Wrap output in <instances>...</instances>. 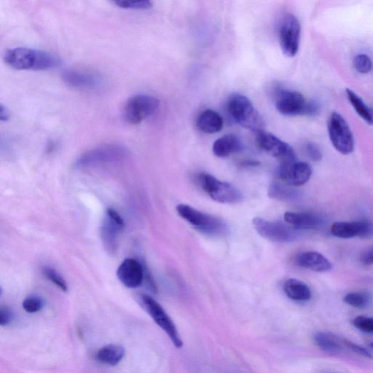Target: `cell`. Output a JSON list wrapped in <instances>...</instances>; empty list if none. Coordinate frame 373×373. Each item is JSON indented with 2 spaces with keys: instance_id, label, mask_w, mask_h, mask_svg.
I'll return each instance as SVG.
<instances>
[{
  "instance_id": "6da1fadb",
  "label": "cell",
  "mask_w": 373,
  "mask_h": 373,
  "mask_svg": "<svg viewBox=\"0 0 373 373\" xmlns=\"http://www.w3.org/2000/svg\"><path fill=\"white\" fill-rule=\"evenodd\" d=\"M4 61L7 65L18 70L44 71L55 69L61 65V59L54 54L22 47L8 50Z\"/></svg>"
},
{
  "instance_id": "7a4b0ae2",
  "label": "cell",
  "mask_w": 373,
  "mask_h": 373,
  "mask_svg": "<svg viewBox=\"0 0 373 373\" xmlns=\"http://www.w3.org/2000/svg\"><path fill=\"white\" fill-rule=\"evenodd\" d=\"M227 108L232 118L246 129L259 132L264 130L265 122L250 98L242 94L232 95Z\"/></svg>"
},
{
  "instance_id": "3957f363",
  "label": "cell",
  "mask_w": 373,
  "mask_h": 373,
  "mask_svg": "<svg viewBox=\"0 0 373 373\" xmlns=\"http://www.w3.org/2000/svg\"><path fill=\"white\" fill-rule=\"evenodd\" d=\"M178 215L198 231L213 236H224L228 234L227 224L221 219L202 213L186 204L177 206Z\"/></svg>"
},
{
  "instance_id": "277c9868",
  "label": "cell",
  "mask_w": 373,
  "mask_h": 373,
  "mask_svg": "<svg viewBox=\"0 0 373 373\" xmlns=\"http://www.w3.org/2000/svg\"><path fill=\"white\" fill-rule=\"evenodd\" d=\"M276 107L279 113L287 116H315L319 111L318 105L308 102L299 92L281 89L276 94Z\"/></svg>"
},
{
  "instance_id": "5b68a950",
  "label": "cell",
  "mask_w": 373,
  "mask_h": 373,
  "mask_svg": "<svg viewBox=\"0 0 373 373\" xmlns=\"http://www.w3.org/2000/svg\"><path fill=\"white\" fill-rule=\"evenodd\" d=\"M127 148L118 145H106L83 153L76 161V168H88L119 162L128 157Z\"/></svg>"
},
{
  "instance_id": "8992f818",
  "label": "cell",
  "mask_w": 373,
  "mask_h": 373,
  "mask_svg": "<svg viewBox=\"0 0 373 373\" xmlns=\"http://www.w3.org/2000/svg\"><path fill=\"white\" fill-rule=\"evenodd\" d=\"M199 180L204 191L217 202L235 204L243 200L241 191L228 182L220 181L206 173H202Z\"/></svg>"
},
{
  "instance_id": "52a82bcc",
  "label": "cell",
  "mask_w": 373,
  "mask_h": 373,
  "mask_svg": "<svg viewBox=\"0 0 373 373\" xmlns=\"http://www.w3.org/2000/svg\"><path fill=\"white\" fill-rule=\"evenodd\" d=\"M159 100L153 96L135 95L131 97L124 106V119L131 125H138L153 116L159 107Z\"/></svg>"
},
{
  "instance_id": "ba28073f",
  "label": "cell",
  "mask_w": 373,
  "mask_h": 373,
  "mask_svg": "<svg viewBox=\"0 0 373 373\" xmlns=\"http://www.w3.org/2000/svg\"><path fill=\"white\" fill-rule=\"evenodd\" d=\"M330 141L337 151L343 155H350L354 151L353 134L345 120L338 113H332L328 121Z\"/></svg>"
},
{
  "instance_id": "9c48e42d",
  "label": "cell",
  "mask_w": 373,
  "mask_h": 373,
  "mask_svg": "<svg viewBox=\"0 0 373 373\" xmlns=\"http://www.w3.org/2000/svg\"><path fill=\"white\" fill-rule=\"evenodd\" d=\"M256 231L266 239L279 243H288L299 237L297 229L287 224L270 221L261 217L253 220Z\"/></svg>"
},
{
  "instance_id": "30bf717a",
  "label": "cell",
  "mask_w": 373,
  "mask_h": 373,
  "mask_svg": "<svg viewBox=\"0 0 373 373\" xmlns=\"http://www.w3.org/2000/svg\"><path fill=\"white\" fill-rule=\"evenodd\" d=\"M301 27L299 20L292 14H285L279 27V39L285 56L294 57L299 50Z\"/></svg>"
},
{
  "instance_id": "8fae6325",
  "label": "cell",
  "mask_w": 373,
  "mask_h": 373,
  "mask_svg": "<svg viewBox=\"0 0 373 373\" xmlns=\"http://www.w3.org/2000/svg\"><path fill=\"white\" fill-rule=\"evenodd\" d=\"M140 299L146 312L152 317L156 324L167 334L173 345L180 349L183 345L182 341L175 323L173 322L164 308L153 297L147 295H142Z\"/></svg>"
},
{
  "instance_id": "7c38bea8",
  "label": "cell",
  "mask_w": 373,
  "mask_h": 373,
  "mask_svg": "<svg viewBox=\"0 0 373 373\" xmlns=\"http://www.w3.org/2000/svg\"><path fill=\"white\" fill-rule=\"evenodd\" d=\"M257 145L261 151L281 161V164L296 160L293 148L277 136L264 130L257 133Z\"/></svg>"
},
{
  "instance_id": "4fadbf2b",
  "label": "cell",
  "mask_w": 373,
  "mask_h": 373,
  "mask_svg": "<svg viewBox=\"0 0 373 373\" xmlns=\"http://www.w3.org/2000/svg\"><path fill=\"white\" fill-rule=\"evenodd\" d=\"M124 228L125 222L121 216L115 209H107L102 227V238L107 250L110 253L116 251L118 235Z\"/></svg>"
},
{
  "instance_id": "5bb4252c",
  "label": "cell",
  "mask_w": 373,
  "mask_h": 373,
  "mask_svg": "<svg viewBox=\"0 0 373 373\" xmlns=\"http://www.w3.org/2000/svg\"><path fill=\"white\" fill-rule=\"evenodd\" d=\"M312 169L305 162L294 160L281 164L279 176L284 183L292 186H301L308 182Z\"/></svg>"
},
{
  "instance_id": "9a60e30c",
  "label": "cell",
  "mask_w": 373,
  "mask_h": 373,
  "mask_svg": "<svg viewBox=\"0 0 373 373\" xmlns=\"http://www.w3.org/2000/svg\"><path fill=\"white\" fill-rule=\"evenodd\" d=\"M330 231L340 239L366 238L373 233V225L367 221L338 222L332 224Z\"/></svg>"
},
{
  "instance_id": "2e32d148",
  "label": "cell",
  "mask_w": 373,
  "mask_h": 373,
  "mask_svg": "<svg viewBox=\"0 0 373 373\" xmlns=\"http://www.w3.org/2000/svg\"><path fill=\"white\" fill-rule=\"evenodd\" d=\"M120 281L128 288L140 287L145 279L144 266L134 259L123 260L117 271Z\"/></svg>"
},
{
  "instance_id": "e0dca14e",
  "label": "cell",
  "mask_w": 373,
  "mask_h": 373,
  "mask_svg": "<svg viewBox=\"0 0 373 373\" xmlns=\"http://www.w3.org/2000/svg\"><path fill=\"white\" fill-rule=\"evenodd\" d=\"M62 78L70 86L81 89H94L103 83V78L98 74L79 70H68L64 72Z\"/></svg>"
},
{
  "instance_id": "ac0fdd59",
  "label": "cell",
  "mask_w": 373,
  "mask_h": 373,
  "mask_svg": "<svg viewBox=\"0 0 373 373\" xmlns=\"http://www.w3.org/2000/svg\"><path fill=\"white\" fill-rule=\"evenodd\" d=\"M298 266L316 272H327L332 269L330 261L317 252H306L296 258Z\"/></svg>"
},
{
  "instance_id": "d6986e66",
  "label": "cell",
  "mask_w": 373,
  "mask_h": 373,
  "mask_svg": "<svg viewBox=\"0 0 373 373\" xmlns=\"http://www.w3.org/2000/svg\"><path fill=\"white\" fill-rule=\"evenodd\" d=\"M284 220L297 230L312 229L321 226L322 219L317 215L308 213H286Z\"/></svg>"
},
{
  "instance_id": "ffe728a7",
  "label": "cell",
  "mask_w": 373,
  "mask_h": 373,
  "mask_svg": "<svg viewBox=\"0 0 373 373\" xmlns=\"http://www.w3.org/2000/svg\"><path fill=\"white\" fill-rule=\"evenodd\" d=\"M196 125L201 131L205 134H213L222 129L223 119L217 111L213 109H206L199 115Z\"/></svg>"
},
{
  "instance_id": "44dd1931",
  "label": "cell",
  "mask_w": 373,
  "mask_h": 373,
  "mask_svg": "<svg viewBox=\"0 0 373 373\" xmlns=\"http://www.w3.org/2000/svg\"><path fill=\"white\" fill-rule=\"evenodd\" d=\"M242 142L237 136L228 134L217 140L213 147L214 154L218 158H226L242 151Z\"/></svg>"
},
{
  "instance_id": "7402d4cb",
  "label": "cell",
  "mask_w": 373,
  "mask_h": 373,
  "mask_svg": "<svg viewBox=\"0 0 373 373\" xmlns=\"http://www.w3.org/2000/svg\"><path fill=\"white\" fill-rule=\"evenodd\" d=\"M284 293L295 301L306 302L312 297L308 286L301 280L289 279L283 286Z\"/></svg>"
},
{
  "instance_id": "603a6c76",
  "label": "cell",
  "mask_w": 373,
  "mask_h": 373,
  "mask_svg": "<svg viewBox=\"0 0 373 373\" xmlns=\"http://www.w3.org/2000/svg\"><path fill=\"white\" fill-rule=\"evenodd\" d=\"M125 354V349L122 346L111 344L98 350L96 354V359L99 363L116 366L120 363Z\"/></svg>"
},
{
  "instance_id": "cb8c5ba5",
  "label": "cell",
  "mask_w": 373,
  "mask_h": 373,
  "mask_svg": "<svg viewBox=\"0 0 373 373\" xmlns=\"http://www.w3.org/2000/svg\"><path fill=\"white\" fill-rule=\"evenodd\" d=\"M315 341L322 351L338 354L343 351V341L329 332H319L315 337Z\"/></svg>"
},
{
  "instance_id": "d4e9b609",
  "label": "cell",
  "mask_w": 373,
  "mask_h": 373,
  "mask_svg": "<svg viewBox=\"0 0 373 373\" xmlns=\"http://www.w3.org/2000/svg\"><path fill=\"white\" fill-rule=\"evenodd\" d=\"M292 188L293 186L285 183L272 182L269 186L268 195L270 198L275 199V200L292 202L297 196V192Z\"/></svg>"
},
{
  "instance_id": "484cf974",
  "label": "cell",
  "mask_w": 373,
  "mask_h": 373,
  "mask_svg": "<svg viewBox=\"0 0 373 373\" xmlns=\"http://www.w3.org/2000/svg\"><path fill=\"white\" fill-rule=\"evenodd\" d=\"M346 94L358 116L370 125H372L373 111L365 103L363 99L350 89H346Z\"/></svg>"
},
{
  "instance_id": "4316f807",
  "label": "cell",
  "mask_w": 373,
  "mask_h": 373,
  "mask_svg": "<svg viewBox=\"0 0 373 373\" xmlns=\"http://www.w3.org/2000/svg\"><path fill=\"white\" fill-rule=\"evenodd\" d=\"M343 301L354 308L363 309L370 303L371 296L365 292H351L344 297Z\"/></svg>"
},
{
  "instance_id": "83f0119b",
  "label": "cell",
  "mask_w": 373,
  "mask_h": 373,
  "mask_svg": "<svg viewBox=\"0 0 373 373\" xmlns=\"http://www.w3.org/2000/svg\"><path fill=\"white\" fill-rule=\"evenodd\" d=\"M111 2L123 9L147 10L152 6L151 0H111Z\"/></svg>"
},
{
  "instance_id": "f1b7e54d",
  "label": "cell",
  "mask_w": 373,
  "mask_h": 373,
  "mask_svg": "<svg viewBox=\"0 0 373 373\" xmlns=\"http://www.w3.org/2000/svg\"><path fill=\"white\" fill-rule=\"evenodd\" d=\"M44 276L52 282L54 283L62 291L67 292V284L65 279L54 269L45 268L43 270Z\"/></svg>"
},
{
  "instance_id": "f546056e",
  "label": "cell",
  "mask_w": 373,
  "mask_h": 373,
  "mask_svg": "<svg viewBox=\"0 0 373 373\" xmlns=\"http://www.w3.org/2000/svg\"><path fill=\"white\" fill-rule=\"evenodd\" d=\"M43 301L40 297L30 296L23 301L22 306L25 310L30 314H34L40 312L43 307Z\"/></svg>"
},
{
  "instance_id": "4dcf8cb0",
  "label": "cell",
  "mask_w": 373,
  "mask_h": 373,
  "mask_svg": "<svg viewBox=\"0 0 373 373\" xmlns=\"http://www.w3.org/2000/svg\"><path fill=\"white\" fill-rule=\"evenodd\" d=\"M353 63L355 70L359 73L367 74L369 73L372 70V61L370 58L367 55H357L354 58Z\"/></svg>"
},
{
  "instance_id": "1f68e13d",
  "label": "cell",
  "mask_w": 373,
  "mask_h": 373,
  "mask_svg": "<svg viewBox=\"0 0 373 373\" xmlns=\"http://www.w3.org/2000/svg\"><path fill=\"white\" fill-rule=\"evenodd\" d=\"M354 326L360 331L373 333V318L359 316L354 319Z\"/></svg>"
},
{
  "instance_id": "d6a6232c",
  "label": "cell",
  "mask_w": 373,
  "mask_h": 373,
  "mask_svg": "<svg viewBox=\"0 0 373 373\" xmlns=\"http://www.w3.org/2000/svg\"><path fill=\"white\" fill-rule=\"evenodd\" d=\"M343 341L347 349H349L360 356H363L370 359H373V356L367 350L364 349V348L359 346L349 340L343 339Z\"/></svg>"
},
{
  "instance_id": "836d02e7",
  "label": "cell",
  "mask_w": 373,
  "mask_h": 373,
  "mask_svg": "<svg viewBox=\"0 0 373 373\" xmlns=\"http://www.w3.org/2000/svg\"><path fill=\"white\" fill-rule=\"evenodd\" d=\"M306 151L308 156L316 162L321 160L322 153L319 148L315 144L308 142L306 145Z\"/></svg>"
},
{
  "instance_id": "e575fe53",
  "label": "cell",
  "mask_w": 373,
  "mask_h": 373,
  "mask_svg": "<svg viewBox=\"0 0 373 373\" xmlns=\"http://www.w3.org/2000/svg\"><path fill=\"white\" fill-rule=\"evenodd\" d=\"M12 315L11 310L7 306H2L0 309V325L6 326L11 322Z\"/></svg>"
},
{
  "instance_id": "d590c367",
  "label": "cell",
  "mask_w": 373,
  "mask_h": 373,
  "mask_svg": "<svg viewBox=\"0 0 373 373\" xmlns=\"http://www.w3.org/2000/svg\"><path fill=\"white\" fill-rule=\"evenodd\" d=\"M360 262L366 266L373 265V245L366 248L362 253L360 256Z\"/></svg>"
},
{
  "instance_id": "8d00e7d4",
  "label": "cell",
  "mask_w": 373,
  "mask_h": 373,
  "mask_svg": "<svg viewBox=\"0 0 373 373\" xmlns=\"http://www.w3.org/2000/svg\"><path fill=\"white\" fill-rule=\"evenodd\" d=\"M10 118V114L8 109L1 105L0 106V119H1L2 121H6Z\"/></svg>"
},
{
  "instance_id": "74e56055",
  "label": "cell",
  "mask_w": 373,
  "mask_h": 373,
  "mask_svg": "<svg viewBox=\"0 0 373 373\" xmlns=\"http://www.w3.org/2000/svg\"><path fill=\"white\" fill-rule=\"evenodd\" d=\"M370 347H371L372 349L373 350V343H371Z\"/></svg>"
}]
</instances>
